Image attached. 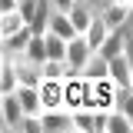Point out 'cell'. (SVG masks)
I'll use <instances>...</instances> for the list:
<instances>
[{"label": "cell", "instance_id": "cell-1", "mask_svg": "<svg viewBox=\"0 0 133 133\" xmlns=\"http://www.w3.org/2000/svg\"><path fill=\"white\" fill-rule=\"evenodd\" d=\"M97 53H100V57L130 53V20H127V23H120V27H113V30H107V37H103V43H100Z\"/></svg>", "mask_w": 133, "mask_h": 133}, {"label": "cell", "instance_id": "cell-2", "mask_svg": "<svg viewBox=\"0 0 133 133\" xmlns=\"http://www.w3.org/2000/svg\"><path fill=\"white\" fill-rule=\"evenodd\" d=\"M37 97H40V110H57V107H63V80L40 77V83H37Z\"/></svg>", "mask_w": 133, "mask_h": 133}, {"label": "cell", "instance_id": "cell-3", "mask_svg": "<svg viewBox=\"0 0 133 133\" xmlns=\"http://www.w3.org/2000/svg\"><path fill=\"white\" fill-rule=\"evenodd\" d=\"M133 60L130 53H116V57H107V77L116 83V87H133Z\"/></svg>", "mask_w": 133, "mask_h": 133}, {"label": "cell", "instance_id": "cell-4", "mask_svg": "<svg viewBox=\"0 0 133 133\" xmlns=\"http://www.w3.org/2000/svg\"><path fill=\"white\" fill-rule=\"evenodd\" d=\"M10 66H14L17 87H37V83H40V63L27 60L23 53H20V57H10Z\"/></svg>", "mask_w": 133, "mask_h": 133}, {"label": "cell", "instance_id": "cell-5", "mask_svg": "<svg viewBox=\"0 0 133 133\" xmlns=\"http://www.w3.org/2000/svg\"><path fill=\"white\" fill-rule=\"evenodd\" d=\"M40 133H70V110L57 107V110H40Z\"/></svg>", "mask_w": 133, "mask_h": 133}, {"label": "cell", "instance_id": "cell-6", "mask_svg": "<svg viewBox=\"0 0 133 133\" xmlns=\"http://www.w3.org/2000/svg\"><path fill=\"white\" fill-rule=\"evenodd\" d=\"M133 14V7H123V3H113V0H107L103 7L97 10V17L107 23V30H113V27H120V23H127Z\"/></svg>", "mask_w": 133, "mask_h": 133}, {"label": "cell", "instance_id": "cell-7", "mask_svg": "<svg viewBox=\"0 0 133 133\" xmlns=\"http://www.w3.org/2000/svg\"><path fill=\"white\" fill-rule=\"evenodd\" d=\"M0 113H3V130H17L23 110H20V100H17L14 90L10 93H0Z\"/></svg>", "mask_w": 133, "mask_h": 133}, {"label": "cell", "instance_id": "cell-8", "mask_svg": "<svg viewBox=\"0 0 133 133\" xmlns=\"http://www.w3.org/2000/svg\"><path fill=\"white\" fill-rule=\"evenodd\" d=\"M93 14H97V10H93L87 0H73L70 10H66V20L73 23V30H77V33H83V30H87V23L93 20Z\"/></svg>", "mask_w": 133, "mask_h": 133}, {"label": "cell", "instance_id": "cell-9", "mask_svg": "<svg viewBox=\"0 0 133 133\" xmlns=\"http://www.w3.org/2000/svg\"><path fill=\"white\" fill-rule=\"evenodd\" d=\"M47 30L57 33L60 40H70V37H77V30H73V23L66 20V14H60V10H50L47 17Z\"/></svg>", "mask_w": 133, "mask_h": 133}, {"label": "cell", "instance_id": "cell-10", "mask_svg": "<svg viewBox=\"0 0 133 133\" xmlns=\"http://www.w3.org/2000/svg\"><path fill=\"white\" fill-rule=\"evenodd\" d=\"M80 37L87 40V47H90L93 53H97V50H100V43H103V37H107V23H103V20H100V17L93 14V20L87 23V30H83Z\"/></svg>", "mask_w": 133, "mask_h": 133}, {"label": "cell", "instance_id": "cell-11", "mask_svg": "<svg viewBox=\"0 0 133 133\" xmlns=\"http://www.w3.org/2000/svg\"><path fill=\"white\" fill-rule=\"evenodd\" d=\"M30 37H33V30L27 27V23H23V27H20L17 33H10V37H7V40H3L0 47L7 50L10 57H20V53H23V47H27V40H30Z\"/></svg>", "mask_w": 133, "mask_h": 133}, {"label": "cell", "instance_id": "cell-12", "mask_svg": "<svg viewBox=\"0 0 133 133\" xmlns=\"http://www.w3.org/2000/svg\"><path fill=\"white\" fill-rule=\"evenodd\" d=\"M17 100H20V110L23 113H40V97H37V87H14Z\"/></svg>", "mask_w": 133, "mask_h": 133}, {"label": "cell", "instance_id": "cell-13", "mask_svg": "<svg viewBox=\"0 0 133 133\" xmlns=\"http://www.w3.org/2000/svg\"><path fill=\"white\" fill-rule=\"evenodd\" d=\"M130 130H133V113H116V110L107 113L103 133H130Z\"/></svg>", "mask_w": 133, "mask_h": 133}, {"label": "cell", "instance_id": "cell-14", "mask_svg": "<svg viewBox=\"0 0 133 133\" xmlns=\"http://www.w3.org/2000/svg\"><path fill=\"white\" fill-rule=\"evenodd\" d=\"M20 27H23V17L17 14V7L14 10H0V43H3L10 33H17Z\"/></svg>", "mask_w": 133, "mask_h": 133}, {"label": "cell", "instance_id": "cell-15", "mask_svg": "<svg viewBox=\"0 0 133 133\" xmlns=\"http://www.w3.org/2000/svg\"><path fill=\"white\" fill-rule=\"evenodd\" d=\"M80 77H83V80H97V77H107V57H100V53H90V60L83 63Z\"/></svg>", "mask_w": 133, "mask_h": 133}, {"label": "cell", "instance_id": "cell-16", "mask_svg": "<svg viewBox=\"0 0 133 133\" xmlns=\"http://www.w3.org/2000/svg\"><path fill=\"white\" fill-rule=\"evenodd\" d=\"M23 57H27V60H33V63H43V60H47V50H43V37H40V33H33L30 40H27Z\"/></svg>", "mask_w": 133, "mask_h": 133}, {"label": "cell", "instance_id": "cell-17", "mask_svg": "<svg viewBox=\"0 0 133 133\" xmlns=\"http://www.w3.org/2000/svg\"><path fill=\"white\" fill-rule=\"evenodd\" d=\"M40 77L63 80V77H66V63H63V60H43V63H40Z\"/></svg>", "mask_w": 133, "mask_h": 133}, {"label": "cell", "instance_id": "cell-18", "mask_svg": "<svg viewBox=\"0 0 133 133\" xmlns=\"http://www.w3.org/2000/svg\"><path fill=\"white\" fill-rule=\"evenodd\" d=\"M107 113H110V110H93V133H103V127H107Z\"/></svg>", "mask_w": 133, "mask_h": 133}, {"label": "cell", "instance_id": "cell-19", "mask_svg": "<svg viewBox=\"0 0 133 133\" xmlns=\"http://www.w3.org/2000/svg\"><path fill=\"white\" fill-rule=\"evenodd\" d=\"M47 3H50V10H60V14H66L73 0H47Z\"/></svg>", "mask_w": 133, "mask_h": 133}, {"label": "cell", "instance_id": "cell-20", "mask_svg": "<svg viewBox=\"0 0 133 133\" xmlns=\"http://www.w3.org/2000/svg\"><path fill=\"white\" fill-rule=\"evenodd\" d=\"M17 7V0H0V10H14Z\"/></svg>", "mask_w": 133, "mask_h": 133}, {"label": "cell", "instance_id": "cell-21", "mask_svg": "<svg viewBox=\"0 0 133 133\" xmlns=\"http://www.w3.org/2000/svg\"><path fill=\"white\" fill-rule=\"evenodd\" d=\"M87 3H90V7H93V10H100V7H103V3H107V0H87Z\"/></svg>", "mask_w": 133, "mask_h": 133}, {"label": "cell", "instance_id": "cell-22", "mask_svg": "<svg viewBox=\"0 0 133 133\" xmlns=\"http://www.w3.org/2000/svg\"><path fill=\"white\" fill-rule=\"evenodd\" d=\"M0 130H3V113H0Z\"/></svg>", "mask_w": 133, "mask_h": 133}]
</instances>
